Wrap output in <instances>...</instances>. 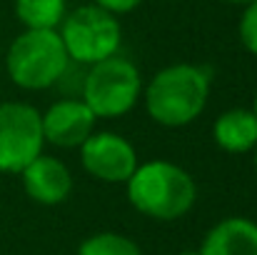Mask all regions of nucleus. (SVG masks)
<instances>
[{"label": "nucleus", "instance_id": "nucleus-1", "mask_svg": "<svg viewBox=\"0 0 257 255\" xmlns=\"http://www.w3.org/2000/svg\"><path fill=\"white\" fill-rule=\"evenodd\" d=\"M210 88L212 75L207 68L192 63L168 65L145 88L148 115L163 128H185L202 115Z\"/></svg>", "mask_w": 257, "mask_h": 255}, {"label": "nucleus", "instance_id": "nucleus-2", "mask_svg": "<svg viewBox=\"0 0 257 255\" xmlns=\"http://www.w3.org/2000/svg\"><path fill=\"white\" fill-rule=\"evenodd\" d=\"M125 188L130 205L153 220H177L187 215L197 200L192 175L170 160H150L138 165Z\"/></svg>", "mask_w": 257, "mask_h": 255}, {"label": "nucleus", "instance_id": "nucleus-3", "mask_svg": "<svg viewBox=\"0 0 257 255\" xmlns=\"http://www.w3.org/2000/svg\"><path fill=\"white\" fill-rule=\"evenodd\" d=\"M70 65L58 30H23L8 48L5 70L23 90H48Z\"/></svg>", "mask_w": 257, "mask_h": 255}, {"label": "nucleus", "instance_id": "nucleus-4", "mask_svg": "<svg viewBox=\"0 0 257 255\" xmlns=\"http://www.w3.org/2000/svg\"><path fill=\"white\" fill-rule=\"evenodd\" d=\"M143 93V78L135 63L112 55L87 65L80 100L95 118H120L130 113Z\"/></svg>", "mask_w": 257, "mask_h": 255}, {"label": "nucleus", "instance_id": "nucleus-5", "mask_svg": "<svg viewBox=\"0 0 257 255\" xmlns=\"http://www.w3.org/2000/svg\"><path fill=\"white\" fill-rule=\"evenodd\" d=\"M58 35L68 50V58L80 65H92L105 58L117 55L122 28L115 15L92 5H80L73 13H65Z\"/></svg>", "mask_w": 257, "mask_h": 255}, {"label": "nucleus", "instance_id": "nucleus-6", "mask_svg": "<svg viewBox=\"0 0 257 255\" xmlns=\"http://www.w3.org/2000/svg\"><path fill=\"white\" fill-rule=\"evenodd\" d=\"M43 145L40 110L18 100L0 103V173L20 175L43 153Z\"/></svg>", "mask_w": 257, "mask_h": 255}, {"label": "nucleus", "instance_id": "nucleus-7", "mask_svg": "<svg viewBox=\"0 0 257 255\" xmlns=\"http://www.w3.org/2000/svg\"><path fill=\"white\" fill-rule=\"evenodd\" d=\"M78 150L85 173L100 183H127V178L140 165L133 143L110 130L92 133Z\"/></svg>", "mask_w": 257, "mask_h": 255}, {"label": "nucleus", "instance_id": "nucleus-8", "mask_svg": "<svg viewBox=\"0 0 257 255\" xmlns=\"http://www.w3.org/2000/svg\"><path fill=\"white\" fill-rule=\"evenodd\" d=\"M43 120V138L45 143L55 148H80L87 138L95 133L97 118L80 98H65L53 103L45 113H40Z\"/></svg>", "mask_w": 257, "mask_h": 255}, {"label": "nucleus", "instance_id": "nucleus-9", "mask_svg": "<svg viewBox=\"0 0 257 255\" xmlns=\"http://www.w3.org/2000/svg\"><path fill=\"white\" fill-rule=\"evenodd\" d=\"M25 195L38 205H60L73 193V173L53 155H38L20 173Z\"/></svg>", "mask_w": 257, "mask_h": 255}, {"label": "nucleus", "instance_id": "nucleus-10", "mask_svg": "<svg viewBox=\"0 0 257 255\" xmlns=\"http://www.w3.org/2000/svg\"><path fill=\"white\" fill-rule=\"evenodd\" d=\"M200 255H257V223L250 218H225L207 230Z\"/></svg>", "mask_w": 257, "mask_h": 255}, {"label": "nucleus", "instance_id": "nucleus-11", "mask_svg": "<svg viewBox=\"0 0 257 255\" xmlns=\"http://www.w3.org/2000/svg\"><path fill=\"white\" fill-rule=\"evenodd\" d=\"M215 143L232 155H242L257 148V115L252 108H232L217 115L212 125Z\"/></svg>", "mask_w": 257, "mask_h": 255}, {"label": "nucleus", "instance_id": "nucleus-12", "mask_svg": "<svg viewBox=\"0 0 257 255\" xmlns=\"http://www.w3.org/2000/svg\"><path fill=\"white\" fill-rule=\"evenodd\" d=\"M65 13V0H15V18L25 30H58Z\"/></svg>", "mask_w": 257, "mask_h": 255}, {"label": "nucleus", "instance_id": "nucleus-13", "mask_svg": "<svg viewBox=\"0 0 257 255\" xmlns=\"http://www.w3.org/2000/svg\"><path fill=\"white\" fill-rule=\"evenodd\" d=\"M78 255H143V250L133 238L105 230V233H95L85 238Z\"/></svg>", "mask_w": 257, "mask_h": 255}, {"label": "nucleus", "instance_id": "nucleus-14", "mask_svg": "<svg viewBox=\"0 0 257 255\" xmlns=\"http://www.w3.org/2000/svg\"><path fill=\"white\" fill-rule=\"evenodd\" d=\"M240 43L245 45L247 53L257 55V0L245 5L242 18H240Z\"/></svg>", "mask_w": 257, "mask_h": 255}, {"label": "nucleus", "instance_id": "nucleus-15", "mask_svg": "<svg viewBox=\"0 0 257 255\" xmlns=\"http://www.w3.org/2000/svg\"><path fill=\"white\" fill-rule=\"evenodd\" d=\"M97 8H102V10H107L110 15H125V13H133L135 8H140L143 5V0H92Z\"/></svg>", "mask_w": 257, "mask_h": 255}, {"label": "nucleus", "instance_id": "nucleus-16", "mask_svg": "<svg viewBox=\"0 0 257 255\" xmlns=\"http://www.w3.org/2000/svg\"><path fill=\"white\" fill-rule=\"evenodd\" d=\"M225 3H230V5H240V8H245V5H250V3H255V0H225Z\"/></svg>", "mask_w": 257, "mask_h": 255}, {"label": "nucleus", "instance_id": "nucleus-17", "mask_svg": "<svg viewBox=\"0 0 257 255\" xmlns=\"http://www.w3.org/2000/svg\"><path fill=\"white\" fill-rule=\"evenodd\" d=\"M252 113L257 115V90H255V100H252Z\"/></svg>", "mask_w": 257, "mask_h": 255}, {"label": "nucleus", "instance_id": "nucleus-18", "mask_svg": "<svg viewBox=\"0 0 257 255\" xmlns=\"http://www.w3.org/2000/svg\"><path fill=\"white\" fill-rule=\"evenodd\" d=\"M177 255H200L197 250H185V253H177Z\"/></svg>", "mask_w": 257, "mask_h": 255}, {"label": "nucleus", "instance_id": "nucleus-19", "mask_svg": "<svg viewBox=\"0 0 257 255\" xmlns=\"http://www.w3.org/2000/svg\"><path fill=\"white\" fill-rule=\"evenodd\" d=\"M255 170H257V148H255Z\"/></svg>", "mask_w": 257, "mask_h": 255}]
</instances>
